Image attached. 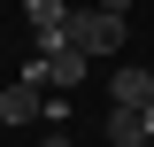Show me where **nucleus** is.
<instances>
[{"instance_id": "39448f33", "label": "nucleus", "mask_w": 154, "mask_h": 147, "mask_svg": "<svg viewBox=\"0 0 154 147\" xmlns=\"http://www.w3.org/2000/svg\"><path fill=\"white\" fill-rule=\"evenodd\" d=\"M108 93H116V109H154V70L146 62H116Z\"/></svg>"}, {"instance_id": "0eeeda50", "label": "nucleus", "mask_w": 154, "mask_h": 147, "mask_svg": "<svg viewBox=\"0 0 154 147\" xmlns=\"http://www.w3.org/2000/svg\"><path fill=\"white\" fill-rule=\"evenodd\" d=\"M93 8H108V16H131V0H93Z\"/></svg>"}, {"instance_id": "6e6552de", "label": "nucleus", "mask_w": 154, "mask_h": 147, "mask_svg": "<svg viewBox=\"0 0 154 147\" xmlns=\"http://www.w3.org/2000/svg\"><path fill=\"white\" fill-rule=\"evenodd\" d=\"M38 147H77V139H69V132H46V139H38Z\"/></svg>"}, {"instance_id": "9d476101", "label": "nucleus", "mask_w": 154, "mask_h": 147, "mask_svg": "<svg viewBox=\"0 0 154 147\" xmlns=\"http://www.w3.org/2000/svg\"><path fill=\"white\" fill-rule=\"evenodd\" d=\"M100 147H108V139H100Z\"/></svg>"}, {"instance_id": "423d86ee", "label": "nucleus", "mask_w": 154, "mask_h": 147, "mask_svg": "<svg viewBox=\"0 0 154 147\" xmlns=\"http://www.w3.org/2000/svg\"><path fill=\"white\" fill-rule=\"evenodd\" d=\"M108 147H154L146 139V116L139 109H108Z\"/></svg>"}, {"instance_id": "1a4fd4ad", "label": "nucleus", "mask_w": 154, "mask_h": 147, "mask_svg": "<svg viewBox=\"0 0 154 147\" xmlns=\"http://www.w3.org/2000/svg\"><path fill=\"white\" fill-rule=\"evenodd\" d=\"M139 116H146V139H154V109H139Z\"/></svg>"}, {"instance_id": "7ed1b4c3", "label": "nucleus", "mask_w": 154, "mask_h": 147, "mask_svg": "<svg viewBox=\"0 0 154 147\" xmlns=\"http://www.w3.org/2000/svg\"><path fill=\"white\" fill-rule=\"evenodd\" d=\"M69 0H23V23H31V54H46V47H69Z\"/></svg>"}, {"instance_id": "f03ea898", "label": "nucleus", "mask_w": 154, "mask_h": 147, "mask_svg": "<svg viewBox=\"0 0 154 147\" xmlns=\"http://www.w3.org/2000/svg\"><path fill=\"white\" fill-rule=\"evenodd\" d=\"M85 70H93V54H77V47H46V54L23 62V77H38L46 93H77V85H85Z\"/></svg>"}, {"instance_id": "f257e3e1", "label": "nucleus", "mask_w": 154, "mask_h": 147, "mask_svg": "<svg viewBox=\"0 0 154 147\" xmlns=\"http://www.w3.org/2000/svg\"><path fill=\"white\" fill-rule=\"evenodd\" d=\"M69 47L93 54V62L123 54V16H108V8H77V16H69Z\"/></svg>"}, {"instance_id": "20e7f679", "label": "nucleus", "mask_w": 154, "mask_h": 147, "mask_svg": "<svg viewBox=\"0 0 154 147\" xmlns=\"http://www.w3.org/2000/svg\"><path fill=\"white\" fill-rule=\"evenodd\" d=\"M0 124H8V132L46 124V85H38V77H8V93H0Z\"/></svg>"}]
</instances>
